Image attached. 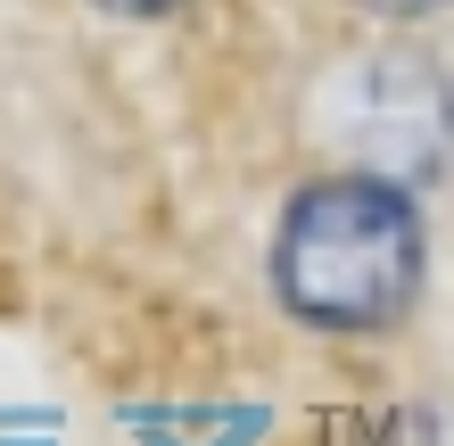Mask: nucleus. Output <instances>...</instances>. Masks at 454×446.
Masks as SVG:
<instances>
[{
	"mask_svg": "<svg viewBox=\"0 0 454 446\" xmlns=\"http://www.w3.org/2000/svg\"><path fill=\"white\" fill-rule=\"evenodd\" d=\"M281 306L314 331H388L421 298V215L388 174L298 191L273 248Z\"/></svg>",
	"mask_w": 454,
	"mask_h": 446,
	"instance_id": "obj_1",
	"label": "nucleus"
},
{
	"mask_svg": "<svg viewBox=\"0 0 454 446\" xmlns=\"http://www.w3.org/2000/svg\"><path fill=\"white\" fill-rule=\"evenodd\" d=\"M356 9H372V17H430L446 0H356Z\"/></svg>",
	"mask_w": 454,
	"mask_h": 446,
	"instance_id": "obj_2",
	"label": "nucleus"
},
{
	"mask_svg": "<svg viewBox=\"0 0 454 446\" xmlns=\"http://www.w3.org/2000/svg\"><path fill=\"white\" fill-rule=\"evenodd\" d=\"M108 9H132V17H157V9H182V0H108Z\"/></svg>",
	"mask_w": 454,
	"mask_h": 446,
	"instance_id": "obj_3",
	"label": "nucleus"
}]
</instances>
